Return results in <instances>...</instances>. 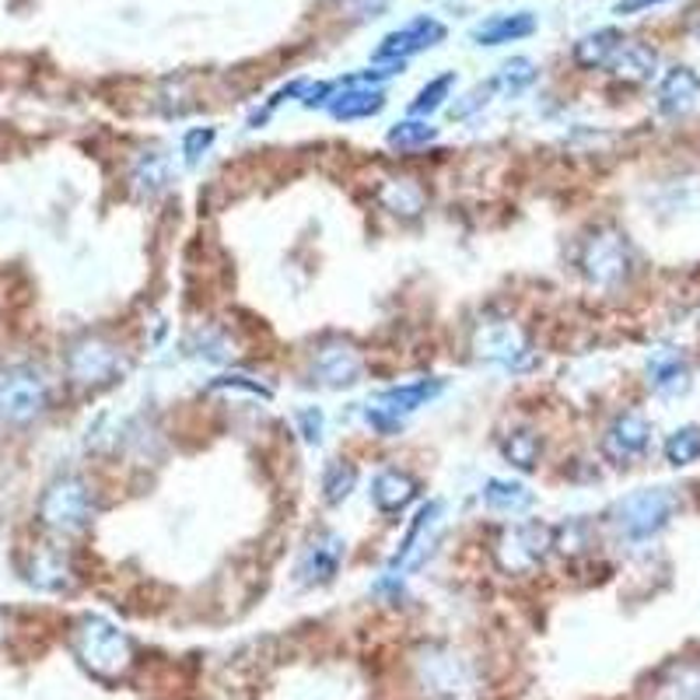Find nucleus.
<instances>
[{
	"mask_svg": "<svg viewBox=\"0 0 700 700\" xmlns=\"http://www.w3.org/2000/svg\"><path fill=\"white\" fill-rule=\"evenodd\" d=\"M651 442V424L645 413L638 410H627L620 418H612V424L603 434V455L609 459L612 466H627L630 459L645 455Z\"/></svg>",
	"mask_w": 700,
	"mask_h": 700,
	"instance_id": "ddd939ff",
	"label": "nucleus"
},
{
	"mask_svg": "<svg viewBox=\"0 0 700 700\" xmlns=\"http://www.w3.org/2000/svg\"><path fill=\"white\" fill-rule=\"evenodd\" d=\"M473 350L480 361L487 364H501L508 371H525L533 364V350L525 343V337L518 333V326L508 319H484L476 322L473 330Z\"/></svg>",
	"mask_w": 700,
	"mask_h": 700,
	"instance_id": "423d86ee",
	"label": "nucleus"
},
{
	"mask_svg": "<svg viewBox=\"0 0 700 700\" xmlns=\"http://www.w3.org/2000/svg\"><path fill=\"white\" fill-rule=\"evenodd\" d=\"M421 494L418 476H410L406 470H382L371 480V505L382 515H400L406 512Z\"/></svg>",
	"mask_w": 700,
	"mask_h": 700,
	"instance_id": "dca6fc26",
	"label": "nucleus"
},
{
	"mask_svg": "<svg viewBox=\"0 0 700 700\" xmlns=\"http://www.w3.org/2000/svg\"><path fill=\"white\" fill-rule=\"evenodd\" d=\"M385 141H389V147H397V151H421V147L437 141V130L428 120L413 116V120H403L397 126H389Z\"/></svg>",
	"mask_w": 700,
	"mask_h": 700,
	"instance_id": "cd10ccee",
	"label": "nucleus"
},
{
	"mask_svg": "<svg viewBox=\"0 0 700 700\" xmlns=\"http://www.w3.org/2000/svg\"><path fill=\"white\" fill-rule=\"evenodd\" d=\"M214 137H217V130H214V126H196V130H189V134L183 137L186 165H196V162H200V158L207 155V151H210Z\"/></svg>",
	"mask_w": 700,
	"mask_h": 700,
	"instance_id": "473e14b6",
	"label": "nucleus"
},
{
	"mask_svg": "<svg viewBox=\"0 0 700 700\" xmlns=\"http://www.w3.org/2000/svg\"><path fill=\"white\" fill-rule=\"evenodd\" d=\"M364 375V361L347 340H330L312 354V379L326 389H350Z\"/></svg>",
	"mask_w": 700,
	"mask_h": 700,
	"instance_id": "f8f14e48",
	"label": "nucleus"
},
{
	"mask_svg": "<svg viewBox=\"0 0 700 700\" xmlns=\"http://www.w3.org/2000/svg\"><path fill=\"white\" fill-rule=\"evenodd\" d=\"M442 525H445V505L442 501H428V505L413 515L397 557L389 560V572H397V575L421 572V564L434 554V543H437V536H442Z\"/></svg>",
	"mask_w": 700,
	"mask_h": 700,
	"instance_id": "6e6552de",
	"label": "nucleus"
},
{
	"mask_svg": "<svg viewBox=\"0 0 700 700\" xmlns=\"http://www.w3.org/2000/svg\"><path fill=\"white\" fill-rule=\"evenodd\" d=\"M550 546H557L554 525H546L539 518L515 522L501 533V539L494 546V557H497V567L505 575H533L536 567L546 560V554H550Z\"/></svg>",
	"mask_w": 700,
	"mask_h": 700,
	"instance_id": "7ed1b4c3",
	"label": "nucleus"
},
{
	"mask_svg": "<svg viewBox=\"0 0 700 700\" xmlns=\"http://www.w3.org/2000/svg\"><path fill=\"white\" fill-rule=\"evenodd\" d=\"M609 71L624 81L645 84V81L655 78V71H659V53H655L651 47H645V42H624V50L612 56Z\"/></svg>",
	"mask_w": 700,
	"mask_h": 700,
	"instance_id": "4be33fe9",
	"label": "nucleus"
},
{
	"mask_svg": "<svg viewBox=\"0 0 700 700\" xmlns=\"http://www.w3.org/2000/svg\"><path fill=\"white\" fill-rule=\"evenodd\" d=\"M480 497H484V505L491 512H501V515H522L533 508L536 494L525 487V484H515V480H501V476H491L484 491H480Z\"/></svg>",
	"mask_w": 700,
	"mask_h": 700,
	"instance_id": "412c9836",
	"label": "nucleus"
},
{
	"mask_svg": "<svg viewBox=\"0 0 700 700\" xmlns=\"http://www.w3.org/2000/svg\"><path fill=\"white\" fill-rule=\"evenodd\" d=\"M455 87V71H449V74H442V78H434V81H428L421 92H418V99L410 102V116H431V113H437V109L445 105V99H449V92Z\"/></svg>",
	"mask_w": 700,
	"mask_h": 700,
	"instance_id": "7c9ffc66",
	"label": "nucleus"
},
{
	"mask_svg": "<svg viewBox=\"0 0 700 700\" xmlns=\"http://www.w3.org/2000/svg\"><path fill=\"white\" fill-rule=\"evenodd\" d=\"M298 431H301V437L309 445H319L322 442V424H326V418H322V410L319 406H305V410H298Z\"/></svg>",
	"mask_w": 700,
	"mask_h": 700,
	"instance_id": "72a5a7b5",
	"label": "nucleus"
},
{
	"mask_svg": "<svg viewBox=\"0 0 700 700\" xmlns=\"http://www.w3.org/2000/svg\"><path fill=\"white\" fill-rule=\"evenodd\" d=\"M347 557V543L343 536L337 533H316L309 539V546L301 550V560H298V581L301 585H330L340 572V564Z\"/></svg>",
	"mask_w": 700,
	"mask_h": 700,
	"instance_id": "4468645a",
	"label": "nucleus"
},
{
	"mask_svg": "<svg viewBox=\"0 0 700 700\" xmlns=\"http://www.w3.org/2000/svg\"><path fill=\"white\" fill-rule=\"evenodd\" d=\"M42 406H47V379H42L35 368L21 364L0 379V410H4L8 421L14 424L35 421Z\"/></svg>",
	"mask_w": 700,
	"mask_h": 700,
	"instance_id": "1a4fd4ad",
	"label": "nucleus"
},
{
	"mask_svg": "<svg viewBox=\"0 0 700 700\" xmlns=\"http://www.w3.org/2000/svg\"><path fill=\"white\" fill-rule=\"evenodd\" d=\"M666 459L672 466H690L700 459V428L687 424V428H676L666 437Z\"/></svg>",
	"mask_w": 700,
	"mask_h": 700,
	"instance_id": "c756f323",
	"label": "nucleus"
},
{
	"mask_svg": "<svg viewBox=\"0 0 700 700\" xmlns=\"http://www.w3.org/2000/svg\"><path fill=\"white\" fill-rule=\"evenodd\" d=\"M501 455L508 459V463L522 473H533L539 466V455H543V442L539 434L529 428H515L505 434V442H501Z\"/></svg>",
	"mask_w": 700,
	"mask_h": 700,
	"instance_id": "5701e85b",
	"label": "nucleus"
},
{
	"mask_svg": "<svg viewBox=\"0 0 700 700\" xmlns=\"http://www.w3.org/2000/svg\"><path fill=\"white\" fill-rule=\"evenodd\" d=\"M624 32L620 29H596L588 32L575 42V63L581 71H599V68H609L612 56H617L624 50Z\"/></svg>",
	"mask_w": 700,
	"mask_h": 700,
	"instance_id": "6ab92c4d",
	"label": "nucleus"
},
{
	"mask_svg": "<svg viewBox=\"0 0 700 700\" xmlns=\"http://www.w3.org/2000/svg\"><path fill=\"white\" fill-rule=\"evenodd\" d=\"M130 183H134L144 196H155L168 186V158L165 155H141L134 175H130Z\"/></svg>",
	"mask_w": 700,
	"mask_h": 700,
	"instance_id": "c85d7f7f",
	"label": "nucleus"
},
{
	"mask_svg": "<svg viewBox=\"0 0 700 700\" xmlns=\"http://www.w3.org/2000/svg\"><path fill=\"white\" fill-rule=\"evenodd\" d=\"M210 389H249V392H256V397L270 400V389H262L259 382H249L246 375H225V379H217Z\"/></svg>",
	"mask_w": 700,
	"mask_h": 700,
	"instance_id": "f704fd0d",
	"label": "nucleus"
},
{
	"mask_svg": "<svg viewBox=\"0 0 700 700\" xmlns=\"http://www.w3.org/2000/svg\"><path fill=\"white\" fill-rule=\"evenodd\" d=\"M700 92V78L690 68H672L666 71L662 84H659V113L662 116H683L693 109Z\"/></svg>",
	"mask_w": 700,
	"mask_h": 700,
	"instance_id": "a211bd4d",
	"label": "nucleus"
},
{
	"mask_svg": "<svg viewBox=\"0 0 700 700\" xmlns=\"http://www.w3.org/2000/svg\"><path fill=\"white\" fill-rule=\"evenodd\" d=\"M539 71H536V63L529 56H512L508 63H501V71L494 74V84H497V92L501 95H522V92H529V87L536 84Z\"/></svg>",
	"mask_w": 700,
	"mask_h": 700,
	"instance_id": "a878e982",
	"label": "nucleus"
},
{
	"mask_svg": "<svg viewBox=\"0 0 700 700\" xmlns=\"http://www.w3.org/2000/svg\"><path fill=\"white\" fill-rule=\"evenodd\" d=\"M442 389H445L442 379H421V382L382 389L364 403V421L382 434H397L410 413H418L421 406L442 397Z\"/></svg>",
	"mask_w": 700,
	"mask_h": 700,
	"instance_id": "20e7f679",
	"label": "nucleus"
},
{
	"mask_svg": "<svg viewBox=\"0 0 700 700\" xmlns=\"http://www.w3.org/2000/svg\"><path fill=\"white\" fill-rule=\"evenodd\" d=\"M68 371L78 385H105L120 375V350L99 337H87L71 347Z\"/></svg>",
	"mask_w": 700,
	"mask_h": 700,
	"instance_id": "9b49d317",
	"label": "nucleus"
},
{
	"mask_svg": "<svg viewBox=\"0 0 700 700\" xmlns=\"http://www.w3.org/2000/svg\"><path fill=\"white\" fill-rule=\"evenodd\" d=\"M354 487H358V466L347 463V459H330L322 470V501L326 505H343Z\"/></svg>",
	"mask_w": 700,
	"mask_h": 700,
	"instance_id": "393cba45",
	"label": "nucleus"
},
{
	"mask_svg": "<svg viewBox=\"0 0 700 700\" xmlns=\"http://www.w3.org/2000/svg\"><path fill=\"white\" fill-rule=\"evenodd\" d=\"M672 512H676V494L669 487H645L612 505V525L620 529V536L641 543L659 536L669 525Z\"/></svg>",
	"mask_w": 700,
	"mask_h": 700,
	"instance_id": "f03ea898",
	"label": "nucleus"
},
{
	"mask_svg": "<svg viewBox=\"0 0 700 700\" xmlns=\"http://www.w3.org/2000/svg\"><path fill=\"white\" fill-rule=\"evenodd\" d=\"M35 588H47V593H63V588L71 585V567L60 554L53 550H42L32 557L29 564V575H25Z\"/></svg>",
	"mask_w": 700,
	"mask_h": 700,
	"instance_id": "b1692460",
	"label": "nucleus"
},
{
	"mask_svg": "<svg viewBox=\"0 0 700 700\" xmlns=\"http://www.w3.org/2000/svg\"><path fill=\"white\" fill-rule=\"evenodd\" d=\"M627 270H630V249L624 243V235L612 228H599L581 249L585 280L596 284V288H612V284H620L627 277Z\"/></svg>",
	"mask_w": 700,
	"mask_h": 700,
	"instance_id": "0eeeda50",
	"label": "nucleus"
},
{
	"mask_svg": "<svg viewBox=\"0 0 700 700\" xmlns=\"http://www.w3.org/2000/svg\"><path fill=\"white\" fill-rule=\"evenodd\" d=\"M648 382L651 389L659 392V397H680V392L690 389V368L687 361L676 354V350H662V354H655L648 364Z\"/></svg>",
	"mask_w": 700,
	"mask_h": 700,
	"instance_id": "aec40b11",
	"label": "nucleus"
},
{
	"mask_svg": "<svg viewBox=\"0 0 700 700\" xmlns=\"http://www.w3.org/2000/svg\"><path fill=\"white\" fill-rule=\"evenodd\" d=\"M74 655L99 680H120L134 662V641L105 617H81L71 634Z\"/></svg>",
	"mask_w": 700,
	"mask_h": 700,
	"instance_id": "f257e3e1",
	"label": "nucleus"
},
{
	"mask_svg": "<svg viewBox=\"0 0 700 700\" xmlns=\"http://www.w3.org/2000/svg\"><path fill=\"white\" fill-rule=\"evenodd\" d=\"M326 109H330V116L340 123L368 120V116H379L385 109V92L379 84H340L337 81V92L330 102H326Z\"/></svg>",
	"mask_w": 700,
	"mask_h": 700,
	"instance_id": "2eb2a0df",
	"label": "nucleus"
},
{
	"mask_svg": "<svg viewBox=\"0 0 700 700\" xmlns=\"http://www.w3.org/2000/svg\"><path fill=\"white\" fill-rule=\"evenodd\" d=\"M39 518L53 533H81L92 522V491L81 476H60L39 501Z\"/></svg>",
	"mask_w": 700,
	"mask_h": 700,
	"instance_id": "39448f33",
	"label": "nucleus"
},
{
	"mask_svg": "<svg viewBox=\"0 0 700 700\" xmlns=\"http://www.w3.org/2000/svg\"><path fill=\"white\" fill-rule=\"evenodd\" d=\"M445 35H449L445 21L421 14V18H413L410 25L389 32L375 47V53H371V60L375 63H406L410 56H418V53L437 47V42H445Z\"/></svg>",
	"mask_w": 700,
	"mask_h": 700,
	"instance_id": "9d476101",
	"label": "nucleus"
},
{
	"mask_svg": "<svg viewBox=\"0 0 700 700\" xmlns=\"http://www.w3.org/2000/svg\"><path fill=\"white\" fill-rule=\"evenodd\" d=\"M662 4H669V0H617V4H612V14L627 18V14H641L648 8H662Z\"/></svg>",
	"mask_w": 700,
	"mask_h": 700,
	"instance_id": "c9c22d12",
	"label": "nucleus"
},
{
	"mask_svg": "<svg viewBox=\"0 0 700 700\" xmlns=\"http://www.w3.org/2000/svg\"><path fill=\"white\" fill-rule=\"evenodd\" d=\"M655 700H700V662L672 666L655 690Z\"/></svg>",
	"mask_w": 700,
	"mask_h": 700,
	"instance_id": "bb28decb",
	"label": "nucleus"
},
{
	"mask_svg": "<svg viewBox=\"0 0 700 700\" xmlns=\"http://www.w3.org/2000/svg\"><path fill=\"white\" fill-rule=\"evenodd\" d=\"M494 92H497L494 78H491V81H480V84L473 87L470 95H463V102H455V105H452V116H455V120H466V116H473L476 109H484V105L491 102V95H494Z\"/></svg>",
	"mask_w": 700,
	"mask_h": 700,
	"instance_id": "2f4dec72",
	"label": "nucleus"
},
{
	"mask_svg": "<svg viewBox=\"0 0 700 700\" xmlns=\"http://www.w3.org/2000/svg\"><path fill=\"white\" fill-rule=\"evenodd\" d=\"M536 29H539L536 14L515 11V14H494L487 21H480V25L470 32V39L476 42V47H505V42L529 39Z\"/></svg>",
	"mask_w": 700,
	"mask_h": 700,
	"instance_id": "f3484780",
	"label": "nucleus"
}]
</instances>
